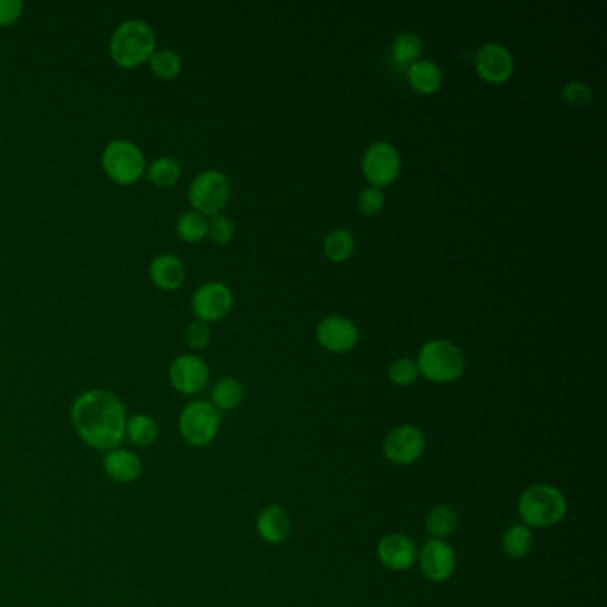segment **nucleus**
I'll return each mask as SVG.
<instances>
[{
	"label": "nucleus",
	"mask_w": 607,
	"mask_h": 607,
	"mask_svg": "<svg viewBox=\"0 0 607 607\" xmlns=\"http://www.w3.org/2000/svg\"><path fill=\"white\" fill-rule=\"evenodd\" d=\"M70 419L75 433L91 449L109 453L125 440L127 412L122 399L106 389L82 392L73 401Z\"/></svg>",
	"instance_id": "1"
},
{
	"label": "nucleus",
	"mask_w": 607,
	"mask_h": 607,
	"mask_svg": "<svg viewBox=\"0 0 607 607\" xmlns=\"http://www.w3.org/2000/svg\"><path fill=\"white\" fill-rule=\"evenodd\" d=\"M568 513V501L558 486L536 483L526 488L518 499V517L522 524L547 529L561 524Z\"/></svg>",
	"instance_id": "2"
},
{
	"label": "nucleus",
	"mask_w": 607,
	"mask_h": 607,
	"mask_svg": "<svg viewBox=\"0 0 607 607\" xmlns=\"http://www.w3.org/2000/svg\"><path fill=\"white\" fill-rule=\"evenodd\" d=\"M157 50V36L152 25L132 18L114 29L109 40L111 59L122 68H138L150 61Z\"/></svg>",
	"instance_id": "3"
},
{
	"label": "nucleus",
	"mask_w": 607,
	"mask_h": 607,
	"mask_svg": "<svg viewBox=\"0 0 607 607\" xmlns=\"http://www.w3.org/2000/svg\"><path fill=\"white\" fill-rule=\"evenodd\" d=\"M415 362L419 367V376L437 385L454 383L465 373V355L451 340H428Z\"/></svg>",
	"instance_id": "4"
},
{
	"label": "nucleus",
	"mask_w": 607,
	"mask_h": 607,
	"mask_svg": "<svg viewBox=\"0 0 607 607\" xmlns=\"http://www.w3.org/2000/svg\"><path fill=\"white\" fill-rule=\"evenodd\" d=\"M102 168L107 177L120 184H136L146 171V159L143 150L127 139H114L107 143L102 152Z\"/></svg>",
	"instance_id": "5"
},
{
	"label": "nucleus",
	"mask_w": 607,
	"mask_h": 607,
	"mask_svg": "<svg viewBox=\"0 0 607 607\" xmlns=\"http://www.w3.org/2000/svg\"><path fill=\"white\" fill-rule=\"evenodd\" d=\"M230 196H232L230 180L225 173L218 170L202 171L200 175H196L187 191V198L193 211L209 218L221 214L230 202Z\"/></svg>",
	"instance_id": "6"
},
{
	"label": "nucleus",
	"mask_w": 607,
	"mask_h": 607,
	"mask_svg": "<svg viewBox=\"0 0 607 607\" xmlns=\"http://www.w3.org/2000/svg\"><path fill=\"white\" fill-rule=\"evenodd\" d=\"M219 426L221 413L209 401H193L180 413V437L191 447L211 446Z\"/></svg>",
	"instance_id": "7"
},
{
	"label": "nucleus",
	"mask_w": 607,
	"mask_h": 607,
	"mask_svg": "<svg viewBox=\"0 0 607 607\" xmlns=\"http://www.w3.org/2000/svg\"><path fill=\"white\" fill-rule=\"evenodd\" d=\"M401 154L389 141H374L362 155V173L373 187L390 186L401 173Z\"/></svg>",
	"instance_id": "8"
},
{
	"label": "nucleus",
	"mask_w": 607,
	"mask_h": 607,
	"mask_svg": "<svg viewBox=\"0 0 607 607\" xmlns=\"http://www.w3.org/2000/svg\"><path fill=\"white\" fill-rule=\"evenodd\" d=\"M426 451V437L417 426H397L390 429L383 440V454L397 467H408L419 462Z\"/></svg>",
	"instance_id": "9"
},
{
	"label": "nucleus",
	"mask_w": 607,
	"mask_h": 607,
	"mask_svg": "<svg viewBox=\"0 0 607 607\" xmlns=\"http://www.w3.org/2000/svg\"><path fill=\"white\" fill-rule=\"evenodd\" d=\"M234 307V294L221 282H209L196 289L191 298V308L198 321L218 323L230 314Z\"/></svg>",
	"instance_id": "10"
},
{
	"label": "nucleus",
	"mask_w": 607,
	"mask_h": 607,
	"mask_svg": "<svg viewBox=\"0 0 607 607\" xmlns=\"http://www.w3.org/2000/svg\"><path fill=\"white\" fill-rule=\"evenodd\" d=\"M417 563L422 575L431 583H446L456 570V552L446 540L429 538L422 545Z\"/></svg>",
	"instance_id": "11"
},
{
	"label": "nucleus",
	"mask_w": 607,
	"mask_h": 607,
	"mask_svg": "<svg viewBox=\"0 0 607 607\" xmlns=\"http://www.w3.org/2000/svg\"><path fill=\"white\" fill-rule=\"evenodd\" d=\"M474 68L488 84H502L510 81L515 72V59L510 50L499 43H485L474 56Z\"/></svg>",
	"instance_id": "12"
},
{
	"label": "nucleus",
	"mask_w": 607,
	"mask_h": 607,
	"mask_svg": "<svg viewBox=\"0 0 607 607\" xmlns=\"http://www.w3.org/2000/svg\"><path fill=\"white\" fill-rule=\"evenodd\" d=\"M316 339L319 346H323L326 351L335 355H344L355 349L360 339V332L357 324L348 317L330 316L324 317L323 321L317 324Z\"/></svg>",
	"instance_id": "13"
},
{
	"label": "nucleus",
	"mask_w": 607,
	"mask_h": 607,
	"mask_svg": "<svg viewBox=\"0 0 607 607\" xmlns=\"http://www.w3.org/2000/svg\"><path fill=\"white\" fill-rule=\"evenodd\" d=\"M168 376H170L171 387L177 392L186 396H195L207 387L211 373H209V365L205 364L202 358L196 355H180L170 365Z\"/></svg>",
	"instance_id": "14"
},
{
	"label": "nucleus",
	"mask_w": 607,
	"mask_h": 607,
	"mask_svg": "<svg viewBox=\"0 0 607 607\" xmlns=\"http://www.w3.org/2000/svg\"><path fill=\"white\" fill-rule=\"evenodd\" d=\"M376 556L381 565L392 572H406L417 563L419 549L405 533H390L381 538L376 547Z\"/></svg>",
	"instance_id": "15"
},
{
	"label": "nucleus",
	"mask_w": 607,
	"mask_h": 607,
	"mask_svg": "<svg viewBox=\"0 0 607 607\" xmlns=\"http://www.w3.org/2000/svg\"><path fill=\"white\" fill-rule=\"evenodd\" d=\"M150 280L161 291H179L186 282V266L173 253H161L150 262Z\"/></svg>",
	"instance_id": "16"
},
{
	"label": "nucleus",
	"mask_w": 607,
	"mask_h": 607,
	"mask_svg": "<svg viewBox=\"0 0 607 607\" xmlns=\"http://www.w3.org/2000/svg\"><path fill=\"white\" fill-rule=\"evenodd\" d=\"M291 531V517L282 506L269 504L260 511L259 517H257V533L262 542L269 543V545H280L291 536Z\"/></svg>",
	"instance_id": "17"
},
{
	"label": "nucleus",
	"mask_w": 607,
	"mask_h": 607,
	"mask_svg": "<svg viewBox=\"0 0 607 607\" xmlns=\"http://www.w3.org/2000/svg\"><path fill=\"white\" fill-rule=\"evenodd\" d=\"M104 472L109 478L122 483V485H130L136 483L141 474H143V462L138 454L125 449H113L106 454L104 458Z\"/></svg>",
	"instance_id": "18"
},
{
	"label": "nucleus",
	"mask_w": 607,
	"mask_h": 607,
	"mask_svg": "<svg viewBox=\"0 0 607 607\" xmlns=\"http://www.w3.org/2000/svg\"><path fill=\"white\" fill-rule=\"evenodd\" d=\"M406 79L415 93L419 95H435L444 82L442 68L429 59H419L406 68Z\"/></svg>",
	"instance_id": "19"
},
{
	"label": "nucleus",
	"mask_w": 607,
	"mask_h": 607,
	"mask_svg": "<svg viewBox=\"0 0 607 607\" xmlns=\"http://www.w3.org/2000/svg\"><path fill=\"white\" fill-rule=\"evenodd\" d=\"M535 536L531 527L524 524H513L508 527L501 538V549L508 558L524 559L533 551Z\"/></svg>",
	"instance_id": "20"
},
{
	"label": "nucleus",
	"mask_w": 607,
	"mask_h": 607,
	"mask_svg": "<svg viewBox=\"0 0 607 607\" xmlns=\"http://www.w3.org/2000/svg\"><path fill=\"white\" fill-rule=\"evenodd\" d=\"M458 511L451 504H437L426 515V531L431 538L446 540L458 529Z\"/></svg>",
	"instance_id": "21"
},
{
	"label": "nucleus",
	"mask_w": 607,
	"mask_h": 607,
	"mask_svg": "<svg viewBox=\"0 0 607 607\" xmlns=\"http://www.w3.org/2000/svg\"><path fill=\"white\" fill-rule=\"evenodd\" d=\"M355 246H357L355 235L351 234L348 228H335L324 237V257L335 264H342L351 259V255L355 253Z\"/></svg>",
	"instance_id": "22"
},
{
	"label": "nucleus",
	"mask_w": 607,
	"mask_h": 607,
	"mask_svg": "<svg viewBox=\"0 0 607 607\" xmlns=\"http://www.w3.org/2000/svg\"><path fill=\"white\" fill-rule=\"evenodd\" d=\"M125 437L129 438L134 446H154L157 438H159V426H157V422L150 415L136 413L132 417H127Z\"/></svg>",
	"instance_id": "23"
},
{
	"label": "nucleus",
	"mask_w": 607,
	"mask_h": 607,
	"mask_svg": "<svg viewBox=\"0 0 607 607\" xmlns=\"http://www.w3.org/2000/svg\"><path fill=\"white\" fill-rule=\"evenodd\" d=\"M244 389L241 381L235 378L219 380L211 392V405L218 412H232L243 403Z\"/></svg>",
	"instance_id": "24"
},
{
	"label": "nucleus",
	"mask_w": 607,
	"mask_h": 607,
	"mask_svg": "<svg viewBox=\"0 0 607 607\" xmlns=\"http://www.w3.org/2000/svg\"><path fill=\"white\" fill-rule=\"evenodd\" d=\"M180 175H182L180 162L177 159H173V157H168V155L155 159L146 168V179H148V182L152 186L162 187V189L175 186L180 180Z\"/></svg>",
	"instance_id": "25"
},
{
	"label": "nucleus",
	"mask_w": 607,
	"mask_h": 607,
	"mask_svg": "<svg viewBox=\"0 0 607 607\" xmlns=\"http://www.w3.org/2000/svg\"><path fill=\"white\" fill-rule=\"evenodd\" d=\"M422 50H424V45H422L421 38L413 33L397 34L390 47L392 59L396 61L397 65L405 66V68L421 59Z\"/></svg>",
	"instance_id": "26"
},
{
	"label": "nucleus",
	"mask_w": 607,
	"mask_h": 607,
	"mask_svg": "<svg viewBox=\"0 0 607 607\" xmlns=\"http://www.w3.org/2000/svg\"><path fill=\"white\" fill-rule=\"evenodd\" d=\"M148 63H150V70L155 77L162 81H171L182 72V57L175 50H155L154 56L150 57Z\"/></svg>",
	"instance_id": "27"
},
{
	"label": "nucleus",
	"mask_w": 607,
	"mask_h": 607,
	"mask_svg": "<svg viewBox=\"0 0 607 607\" xmlns=\"http://www.w3.org/2000/svg\"><path fill=\"white\" fill-rule=\"evenodd\" d=\"M177 234L186 243H200L207 237V218L195 211L184 212L177 221Z\"/></svg>",
	"instance_id": "28"
},
{
	"label": "nucleus",
	"mask_w": 607,
	"mask_h": 607,
	"mask_svg": "<svg viewBox=\"0 0 607 607\" xmlns=\"http://www.w3.org/2000/svg\"><path fill=\"white\" fill-rule=\"evenodd\" d=\"M387 376L390 383L396 387H410L419 378V367L412 358H397L390 364Z\"/></svg>",
	"instance_id": "29"
},
{
	"label": "nucleus",
	"mask_w": 607,
	"mask_h": 607,
	"mask_svg": "<svg viewBox=\"0 0 607 607\" xmlns=\"http://www.w3.org/2000/svg\"><path fill=\"white\" fill-rule=\"evenodd\" d=\"M563 102L572 107H588L593 102V90L583 81H570L561 90Z\"/></svg>",
	"instance_id": "30"
},
{
	"label": "nucleus",
	"mask_w": 607,
	"mask_h": 607,
	"mask_svg": "<svg viewBox=\"0 0 607 607\" xmlns=\"http://www.w3.org/2000/svg\"><path fill=\"white\" fill-rule=\"evenodd\" d=\"M358 211L362 212L367 218L378 216L383 207H385V193L378 187H365L360 191L357 198Z\"/></svg>",
	"instance_id": "31"
},
{
	"label": "nucleus",
	"mask_w": 607,
	"mask_h": 607,
	"mask_svg": "<svg viewBox=\"0 0 607 607\" xmlns=\"http://www.w3.org/2000/svg\"><path fill=\"white\" fill-rule=\"evenodd\" d=\"M235 227L232 219L216 214L207 219V237L214 244H228L234 239Z\"/></svg>",
	"instance_id": "32"
},
{
	"label": "nucleus",
	"mask_w": 607,
	"mask_h": 607,
	"mask_svg": "<svg viewBox=\"0 0 607 607\" xmlns=\"http://www.w3.org/2000/svg\"><path fill=\"white\" fill-rule=\"evenodd\" d=\"M212 339L211 324L203 323L196 319L195 323L189 324L186 330L187 346L191 349H205Z\"/></svg>",
	"instance_id": "33"
},
{
	"label": "nucleus",
	"mask_w": 607,
	"mask_h": 607,
	"mask_svg": "<svg viewBox=\"0 0 607 607\" xmlns=\"http://www.w3.org/2000/svg\"><path fill=\"white\" fill-rule=\"evenodd\" d=\"M24 13L22 0H0V27H8L18 22Z\"/></svg>",
	"instance_id": "34"
}]
</instances>
